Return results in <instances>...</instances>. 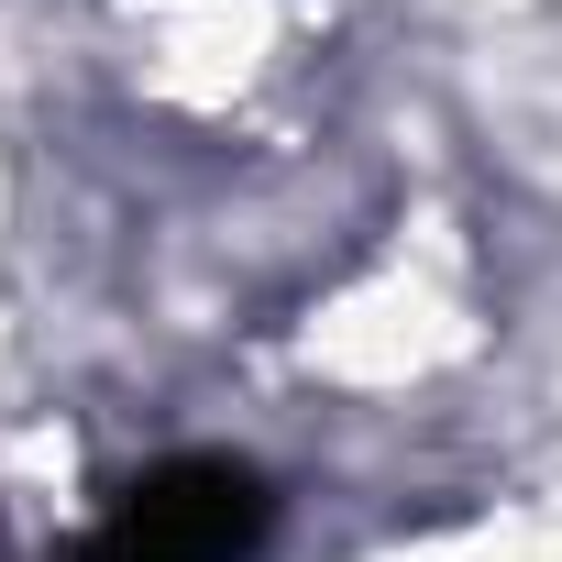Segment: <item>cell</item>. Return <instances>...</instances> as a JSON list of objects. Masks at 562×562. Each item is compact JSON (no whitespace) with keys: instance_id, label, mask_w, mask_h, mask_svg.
I'll list each match as a JSON object with an SVG mask.
<instances>
[{"instance_id":"6da1fadb","label":"cell","mask_w":562,"mask_h":562,"mask_svg":"<svg viewBox=\"0 0 562 562\" xmlns=\"http://www.w3.org/2000/svg\"><path fill=\"white\" fill-rule=\"evenodd\" d=\"M276 540V485L243 452H166L144 463L78 562H254Z\"/></svg>"}]
</instances>
